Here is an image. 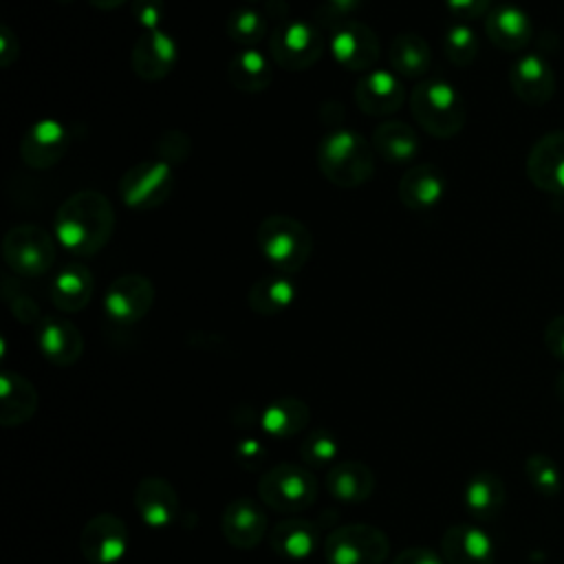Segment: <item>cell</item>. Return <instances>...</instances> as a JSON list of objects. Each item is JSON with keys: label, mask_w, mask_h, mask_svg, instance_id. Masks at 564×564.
<instances>
[{"label": "cell", "mask_w": 564, "mask_h": 564, "mask_svg": "<svg viewBox=\"0 0 564 564\" xmlns=\"http://www.w3.org/2000/svg\"><path fill=\"white\" fill-rule=\"evenodd\" d=\"M115 231V209L97 189H79L68 196L53 223L57 242L73 256H95Z\"/></svg>", "instance_id": "1"}, {"label": "cell", "mask_w": 564, "mask_h": 564, "mask_svg": "<svg viewBox=\"0 0 564 564\" xmlns=\"http://www.w3.org/2000/svg\"><path fill=\"white\" fill-rule=\"evenodd\" d=\"M375 148L359 132L335 128L317 143V165L328 183L359 187L372 178Z\"/></svg>", "instance_id": "2"}, {"label": "cell", "mask_w": 564, "mask_h": 564, "mask_svg": "<svg viewBox=\"0 0 564 564\" xmlns=\"http://www.w3.org/2000/svg\"><path fill=\"white\" fill-rule=\"evenodd\" d=\"M410 110L416 123L436 139H452L465 126V104L447 79H421L410 93Z\"/></svg>", "instance_id": "3"}, {"label": "cell", "mask_w": 564, "mask_h": 564, "mask_svg": "<svg viewBox=\"0 0 564 564\" xmlns=\"http://www.w3.org/2000/svg\"><path fill=\"white\" fill-rule=\"evenodd\" d=\"M256 242L271 269L286 275L297 273L313 253V236L308 227L284 214L262 218L256 229Z\"/></svg>", "instance_id": "4"}, {"label": "cell", "mask_w": 564, "mask_h": 564, "mask_svg": "<svg viewBox=\"0 0 564 564\" xmlns=\"http://www.w3.org/2000/svg\"><path fill=\"white\" fill-rule=\"evenodd\" d=\"M258 496L273 511L297 513L315 502L317 480L304 465L278 463L260 476Z\"/></svg>", "instance_id": "5"}, {"label": "cell", "mask_w": 564, "mask_h": 564, "mask_svg": "<svg viewBox=\"0 0 564 564\" xmlns=\"http://www.w3.org/2000/svg\"><path fill=\"white\" fill-rule=\"evenodd\" d=\"M2 258L18 275H44L55 262L53 236L33 223L15 225L2 238Z\"/></svg>", "instance_id": "6"}, {"label": "cell", "mask_w": 564, "mask_h": 564, "mask_svg": "<svg viewBox=\"0 0 564 564\" xmlns=\"http://www.w3.org/2000/svg\"><path fill=\"white\" fill-rule=\"evenodd\" d=\"M390 551L388 535L372 524H344L328 533L324 557L328 564H383Z\"/></svg>", "instance_id": "7"}, {"label": "cell", "mask_w": 564, "mask_h": 564, "mask_svg": "<svg viewBox=\"0 0 564 564\" xmlns=\"http://www.w3.org/2000/svg\"><path fill=\"white\" fill-rule=\"evenodd\" d=\"M269 53L278 66L297 73L311 68L324 53V40L311 22L286 20L269 35Z\"/></svg>", "instance_id": "8"}, {"label": "cell", "mask_w": 564, "mask_h": 564, "mask_svg": "<svg viewBox=\"0 0 564 564\" xmlns=\"http://www.w3.org/2000/svg\"><path fill=\"white\" fill-rule=\"evenodd\" d=\"M174 189L172 165L154 159L143 161L123 172L119 178V196L126 207L148 212L163 205Z\"/></svg>", "instance_id": "9"}, {"label": "cell", "mask_w": 564, "mask_h": 564, "mask_svg": "<svg viewBox=\"0 0 564 564\" xmlns=\"http://www.w3.org/2000/svg\"><path fill=\"white\" fill-rule=\"evenodd\" d=\"M154 302V286L141 273H123L115 278L104 293V313L110 322L130 326L148 315Z\"/></svg>", "instance_id": "10"}, {"label": "cell", "mask_w": 564, "mask_h": 564, "mask_svg": "<svg viewBox=\"0 0 564 564\" xmlns=\"http://www.w3.org/2000/svg\"><path fill=\"white\" fill-rule=\"evenodd\" d=\"M79 549L90 564H117L128 551V527L115 513H97L79 535Z\"/></svg>", "instance_id": "11"}, {"label": "cell", "mask_w": 564, "mask_h": 564, "mask_svg": "<svg viewBox=\"0 0 564 564\" xmlns=\"http://www.w3.org/2000/svg\"><path fill=\"white\" fill-rule=\"evenodd\" d=\"M333 59L348 70H372L381 55V42L377 33L361 22H344L337 26L328 42Z\"/></svg>", "instance_id": "12"}, {"label": "cell", "mask_w": 564, "mask_h": 564, "mask_svg": "<svg viewBox=\"0 0 564 564\" xmlns=\"http://www.w3.org/2000/svg\"><path fill=\"white\" fill-rule=\"evenodd\" d=\"M352 97L364 115L388 117L403 106L405 86L403 79L390 68H372L355 82Z\"/></svg>", "instance_id": "13"}, {"label": "cell", "mask_w": 564, "mask_h": 564, "mask_svg": "<svg viewBox=\"0 0 564 564\" xmlns=\"http://www.w3.org/2000/svg\"><path fill=\"white\" fill-rule=\"evenodd\" d=\"M70 134L57 119L44 117L26 128L20 139V156L33 170L53 167L68 150Z\"/></svg>", "instance_id": "14"}, {"label": "cell", "mask_w": 564, "mask_h": 564, "mask_svg": "<svg viewBox=\"0 0 564 564\" xmlns=\"http://www.w3.org/2000/svg\"><path fill=\"white\" fill-rule=\"evenodd\" d=\"M529 181L549 194L564 196V130L540 137L527 156Z\"/></svg>", "instance_id": "15"}, {"label": "cell", "mask_w": 564, "mask_h": 564, "mask_svg": "<svg viewBox=\"0 0 564 564\" xmlns=\"http://www.w3.org/2000/svg\"><path fill=\"white\" fill-rule=\"evenodd\" d=\"M132 70L143 82H161L170 75L178 59L176 40L163 31H143L132 46Z\"/></svg>", "instance_id": "16"}, {"label": "cell", "mask_w": 564, "mask_h": 564, "mask_svg": "<svg viewBox=\"0 0 564 564\" xmlns=\"http://www.w3.org/2000/svg\"><path fill=\"white\" fill-rule=\"evenodd\" d=\"M134 509L150 529H167L176 522L181 500L176 489L161 476H145L134 489Z\"/></svg>", "instance_id": "17"}, {"label": "cell", "mask_w": 564, "mask_h": 564, "mask_svg": "<svg viewBox=\"0 0 564 564\" xmlns=\"http://www.w3.org/2000/svg\"><path fill=\"white\" fill-rule=\"evenodd\" d=\"M509 86L522 104L544 106L555 93V73L544 57L529 53L511 64Z\"/></svg>", "instance_id": "18"}, {"label": "cell", "mask_w": 564, "mask_h": 564, "mask_svg": "<svg viewBox=\"0 0 564 564\" xmlns=\"http://www.w3.org/2000/svg\"><path fill=\"white\" fill-rule=\"evenodd\" d=\"M35 344L46 361L66 368L84 352V337L77 326L64 317H42L35 324Z\"/></svg>", "instance_id": "19"}, {"label": "cell", "mask_w": 564, "mask_h": 564, "mask_svg": "<svg viewBox=\"0 0 564 564\" xmlns=\"http://www.w3.org/2000/svg\"><path fill=\"white\" fill-rule=\"evenodd\" d=\"M220 529L234 549H256L267 533V516L251 498L238 496L225 507Z\"/></svg>", "instance_id": "20"}, {"label": "cell", "mask_w": 564, "mask_h": 564, "mask_svg": "<svg viewBox=\"0 0 564 564\" xmlns=\"http://www.w3.org/2000/svg\"><path fill=\"white\" fill-rule=\"evenodd\" d=\"M445 564H494L496 546L489 533L474 524H452L441 535Z\"/></svg>", "instance_id": "21"}, {"label": "cell", "mask_w": 564, "mask_h": 564, "mask_svg": "<svg viewBox=\"0 0 564 564\" xmlns=\"http://www.w3.org/2000/svg\"><path fill=\"white\" fill-rule=\"evenodd\" d=\"M397 194L408 209H414V212L432 209L445 196V176L432 163L412 165L401 174Z\"/></svg>", "instance_id": "22"}, {"label": "cell", "mask_w": 564, "mask_h": 564, "mask_svg": "<svg viewBox=\"0 0 564 564\" xmlns=\"http://www.w3.org/2000/svg\"><path fill=\"white\" fill-rule=\"evenodd\" d=\"M485 33L489 42L507 53L522 51L533 35L529 15L516 4H498L485 15Z\"/></svg>", "instance_id": "23"}, {"label": "cell", "mask_w": 564, "mask_h": 564, "mask_svg": "<svg viewBox=\"0 0 564 564\" xmlns=\"http://www.w3.org/2000/svg\"><path fill=\"white\" fill-rule=\"evenodd\" d=\"M37 410V390L35 386L11 370H4L0 377V423L4 427H18L31 421Z\"/></svg>", "instance_id": "24"}, {"label": "cell", "mask_w": 564, "mask_h": 564, "mask_svg": "<svg viewBox=\"0 0 564 564\" xmlns=\"http://www.w3.org/2000/svg\"><path fill=\"white\" fill-rule=\"evenodd\" d=\"M297 297V284L291 275L271 271L262 278H258L249 293H247V304L253 313L273 317L284 313Z\"/></svg>", "instance_id": "25"}, {"label": "cell", "mask_w": 564, "mask_h": 564, "mask_svg": "<svg viewBox=\"0 0 564 564\" xmlns=\"http://www.w3.org/2000/svg\"><path fill=\"white\" fill-rule=\"evenodd\" d=\"M326 489L341 502H364L375 491V474L359 460H339L326 474Z\"/></svg>", "instance_id": "26"}, {"label": "cell", "mask_w": 564, "mask_h": 564, "mask_svg": "<svg viewBox=\"0 0 564 564\" xmlns=\"http://www.w3.org/2000/svg\"><path fill=\"white\" fill-rule=\"evenodd\" d=\"M269 544L284 560H306L319 544V531L311 520L286 518L271 529Z\"/></svg>", "instance_id": "27"}, {"label": "cell", "mask_w": 564, "mask_h": 564, "mask_svg": "<svg viewBox=\"0 0 564 564\" xmlns=\"http://www.w3.org/2000/svg\"><path fill=\"white\" fill-rule=\"evenodd\" d=\"M370 143L383 161L394 165L410 163L419 154V145H421L416 130L410 123L397 121V119H388L379 123L370 137Z\"/></svg>", "instance_id": "28"}, {"label": "cell", "mask_w": 564, "mask_h": 564, "mask_svg": "<svg viewBox=\"0 0 564 564\" xmlns=\"http://www.w3.org/2000/svg\"><path fill=\"white\" fill-rule=\"evenodd\" d=\"M93 286L90 271L79 262H70L53 275L51 302L64 313H77L90 302Z\"/></svg>", "instance_id": "29"}, {"label": "cell", "mask_w": 564, "mask_h": 564, "mask_svg": "<svg viewBox=\"0 0 564 564\" xmlns=\"http://www.w3.org/2000/svg\"><path fill=\"white\" fill-rule=\"evenodd\" d=\"M388 64L390 70L401 79H419L427 73L432 64V51L425 37L403 31L392 37L388 46Z\"/></svg>", "instance_id": "30"}, {"label": "cell", "mask_w": 564, "mask_h": 564, "mask_svg": "<svg viewBox=\"0 0 564 564\" xmlns=\"http://www.w3.org/2000/svg\"><path fill=\"white\" fill-rule=\"evenodd\" d=\"M463 502L471 518L489 522L498 518L505 507V482L494 471H478L467 480Z\"/></svg>", "instance_id": "31"}, {"label": "cell", "mask_w": 564, "mask_h": 564, "mask_svg": "<svg viewBox=\"0 0 564 564\" xmlns=\"http://www.w3.org/2000/svg\"><path fill=\"white\" fill-rule=\"evenodd\" d=\"M227 79L240 93H262L273 82V66L258 48H240L227 64Z\"/></svg>", "instance_id": "32"}, {"label": "cell", "mask_w": 564, "mask_h": 564, "mask_svg": "<svg viewBox=\"0 0 564 564\" xmlns=\"http://www.w3.org/2000/svg\"><path fill=\"white\" fill-rule=\"evenodd\" d=\"M308 421L311 408L295 397H280L271 401L260 414V425L271 438H291L300 434Z\"/></svg>", "instance_id": "33"}, {"label": "cell", "mask_w": 564, "mask_h": 564, "mask_svg": "<svg viewBox=\"0 0 564 564\" xmlns=\"http://www.w3.org/2000/svg\"><path fill=\"white\" fill-rule=\"evenodd\" d=\"M227 35L242 48H256L267 35V15L253 7H236L227 15Z\"/></svg>", "instance_id": "34"}, {"label": "cell", "mask_w": 564, "mask_h": 564, "mask_svg": "<svg viewBox=\"0 0 564 564\" xmlns=\"http://www.w3.org/2000/svg\"><path fill=\"white\" fill-rule=\"evenodd\" d=\"M443 53L454 66H469L478 55V35L465 22H454L443 31Z\"/></svg>", "instance_id": "35"}, {"label": "cell", "mask_w": 564, "mask_h": 564, "mask_svg": "<svg viewBox=\"0 0 564 564\" xmlns=\"http://www.w3.org/2000/svg\"><path fill=\"white\" fill-rule=\"evenodd\" d=\"M339 445H337V436L324 427H317L313 432H308L302 441H300V460L306 467H324L330 465L337 458Z\"/></svg>", "instance_id": "36"}, {"label": "cell", "mask_w": 564, "mask_h": 564, "mask_svg": "<svg viewBox=\"0 0 564 564\" xmlns=\"http://www.w3.org/2000/svg\"><path fill=\"white\" fill-rule=\"evenodd\" d=\"M524 474L531 487L542 496H557L562 489V474L560 467L546 454H531L524 460Z\"/></svg>", "instance_id": "37"}, {"label": "cell", "mask_w": 564, "mask_h": 564, "mask_svg": "<svg viewBox=\"0 0 564 564\" xmlns=\"http://www.w3.org/2000/svg\"><path fill=\"white\" fill-rule=\"evenodd\" d=\"M189 148H192V141L185 132L181 130H165L163 134L156 137L154 141V152H156V159L167 163V165H178L187 159L189 154Z\"/></svg>", "instance_id": "38"}, {"label": "cell", "mask_w": 564, "mask_h": 564, "mask_svg": "<svg viewBox=\"0 0 564 564\" xmlns=\"http://www.w3.org/2000/svg\"><path fill=\"white\" fill-rule=\"evenodd\" d=\"M364 0H322V4L315 11V20L322 26H341L348 15L359 11Z\"/></svg>", "instance_id": "39"}, {"label": "cell", "mask_w": 564, "mask_h": 564, "mask_svg": "<svg viewBox=\"0 0 564 564\" xmlns=\"http://www.w3.org/2000/svg\"><path fill=\"white\" fill-rule=\"evenodd\" d=\"M134 22L143 31H156L165 18V2L163 0H132L130 4Z\"/></svg>", "instance_id": "40"}, {"label": "cell", "mask_w": 564, "mask_h": 564, "mask_svg": "<svg viewBox=\"0 0 564 564\" xmlns=\"http://www.w3.org/2000/svg\"><path fill=\"white\" fill-rule=\"evenodd\" d=\"M264 456H267L264 445H262L258 438H253V436L240 438V441L236 443V447H234V460H236L242 469H249V471H256V469L262 465Z\"/></svg>", "instance_id": "41"}, {"label": "cell", "mask_w": 564, "mask_h": 564, "mask_svg": "<svg viewBox=\"0 0 564 564\" xmlns=\"http://www.w3.org/2000/svg\"><path fill=\"white\" fill-rule=\"evenodd\" d=\"M443 2L447 11L463 22L485 18L491 11V0H443Z\"/></svg>", "instance_id": "42"}, {"label": "cell", "mask_w": 564, "mask_h": 564, "mask_svg": "<svg viewBox=\"0 0 564 564\" xmlns=\"http://www.w3.org/2000/svg\"><path fill=\"white\" fill-rule=\"evenodd\" d=\"M544 346L564 366V315L553 317L544 328Z\"/></svg>", "instance_id": "43"}, {"label": "cell", "mask_w": 564, "mask_h": 564, "mask_svg": "<svg viewBox=\"0 0 564 564\" xmlns=\"http://www.w3.org/2000/svg\"><path fill=\"white\" fill-rule=\"evenodd\" d=\"M392 564H445L443 555H438L436 551L427 549V546H410L405 551H401Z\"/></svg>", "instance_id": "44"}, {"label": "cell", "mask_w": 564, "mask_h": 564, "mask_svg": "<svg viewBox=\"0 0 564 564\" xmlns=\"http://www.w3.org/2000/svg\"><path fill=\"white\" fill-rule=\"evenodd\" d=\"M11 313L22 322V324H33L40 315V306L29 297V295H18L15 300H9Z\"/></svg>", "instance_id": "45"}, {"label": "cell", "mask_w": 564, "mask_h": 564, "mask_svg": "<svg viewBox=\"0 0 564 564\" xmlns=\"http://www.w3.org/2000/svg\"><path fill=\"white\" fill-rule=\"evenodd\" d=\"M18 53H20L18 37L13 35V31L7 24H2V29H0V59H2V66L4 68L11 66L13 59L18 57Z\"/></svg>", "instance_id": "46"}, {"label": "cell", "mask_w": 564, "mask_h": 564, "mask_svg": "<svg viewBox=\"0 0 564 564\" xmlns=\"http://www.w3.org/2000/svg\"><path fill=\"white\" fill-rule=\"evenodd\" d=\"M93 7H97V9H106V11H110V9H117V7H121L126 0H88Z\"/></svg>", "instance_id": "47"}, {"label": "cell", "mask_w": 564, "mask_h": 564, "mask_svg": "<svg viewBox=\"0 0 564 564\" xmlns=\"http://www.w3.org/2000/svg\"><path fill=\"white\" fill-rule=\"evenodd\" d=\"M555 390H557L560 399H564V370L560 372V377H557V381H555Z\"/></svg>", "instance_id": "48"}, {"label": "cell", "mask_w": 564, "mask_h": 564, "mask_svg": "<svg viewBox=\"0 0 564 564\" xmlns=\"http://www.w3.org/2000/svg\"><path fill=\"white\" fill-rule=\"evenodd\" d=\"M57 2H62V4H68V2H73V0H57Z\"/></svg>", "instance_id": "49"}, {"label": "cell", "mask_w": 564, "mask_h": 564, "mask_svg": "<svg viewBox=\"0 0 564 564\" xmlns=\"http://www.w3.org/2000/svg\"><path fill=\"white\" fill-rule=\"evenodd\" d=\"M247 2H258V0H247Z\"/></svg>", "instance_id": "50"}]
</instances>
